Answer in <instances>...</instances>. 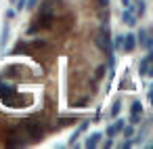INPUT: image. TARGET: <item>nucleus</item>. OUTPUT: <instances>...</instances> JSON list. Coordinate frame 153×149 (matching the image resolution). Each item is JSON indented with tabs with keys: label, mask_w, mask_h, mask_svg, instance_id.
<instances>
[{
	"label": "nucleus",
	"mask_w": 153,
	"mask_h": 149,
	"mask_svg": "<svg viewBox=\"0 0 153 149\" xmlns=\"http://www.w3.org/2000/svg\"><path fill=\"white\" fill-rule=\"evenodd\" d=\"M122 21H124L128 28H134V25H136V15L132 13V7H130V9H124V13H122Z\"/></svg>",
	"instance_id": "423d86ee"
},
{
	"label": "nucleus",
	"mask_w": 153,
	"mask_h": 149,
	"mask_svg": "<svg viewBox=\"0 0 153 149\" xmlns=\"http://www.w3.org/2000/svg\"><path fill=\"white\" fill-rule=\"evenodd\" d=\"M0 97H2V101H11V99L15 97L13 84H7L4 80H0Z\"/></svg>",
	"instance_id": "39448f33"
},
{
	"label": "nucleus",
	"mask_w": 153,
	"mask_h": 149,
	"mask_svg": "<svg viewBox=\"0 0 153 149\" xmlns=\"http://www.w3.org/2000/svg\"><path fill=\"white\" fill-rule=\"evenodd\" d=\"M149 101H151V105H153V84L149 86Z\"/></svg>",
	"instance_id": "6ab92c4d"
},
{
	"label": "nucleus",
	"mask_w": 153,
	"mask_h": 149,
	"mask_svg": "<svg viewBox=\"0 0 153 149\" xmlns=\"http://www.w3.org/2000/svg\"><path fill=\"white\" fill-rule=\"evenodd\" d=\"M21 128H25L27 136H32V139H42V134H44V128H42V124H40V122H34V120H27V122H23V124H21Z\"/></svg>",
	"instance_id": "f03ea898"
},
{
	"label": "nucleus",
	"mask_w": 153,
	"mask_h": 149,
	"mask_svg": "<svg viewBox=\"0 0 153 149\" xmlns=\"http://www.w3.org/2000/svg\"><path fill=\"white\" fill-rule=\"evenodd\" d=\"M120 109H122V103H120V101H115V103H113V107H111V115H117V113H120Z\"/></svg>",
	"instance_id": "ddd939ff"
},
{
	"label": "nucleus",
	"mask_w": 153,
	"mask_h": 149,
	"mask_svg": "<svg viewBox=\"0 0 153 149\" xmlns=\"http://www.w3.org/2000/svg\"><path fill=\"white\" fill-rule=\"evenodd\" d=\"M97 2H99V7H101V9H105V7L109 4V0H97Z\"/></svg>",
	"instance_id": "a211bd4d"
},
{
	"label": "nucleus",
	"mask_w": 153,
	"mask_h": 149,
	"mask_svg": "<svg viewBox=\"0 0 153 149\" xmlns=\"http://www.w3.org/2000/svg\"><path fill=\"white\" fill-rule=\"evenodd\" d=\"M122 128H124V120H115V124H111L109 128H107V136H115L117 132H122Z\"/></svg>",
	"instance_id": "0eeeda50"
},
{
	"label": "nucleus",
	"mask_w": 153,
	"mask_h": 149,
	"mask_svg": "<svg viewBox=\"0 0 153 149\" xmlns=\"http://www.w3.org/2000/svg\"><path fill=\"white\" fill-rule=\"evenodd\" d=\"M101 136H103L101 132H92L90 136H86L84 147H88V149H90V147H97V145H99V141H101Z\"/></svg>",
	"instance_id": "6e6552de"
},
{
	"label": "nucleus",
	"mask_w": 153,
	"mask_h": 149,
	"mask_svg": "<svg viewBox=\"0 0 153 149\" xmlns=\"http://www.w3.org/2000/svg\"><path fill=\"white\" fill-rule=\"evenodd\" d=\"M149 67H151V57L147 55V57H143V61L138 65V74L140 76H149Z\"/></svg>",
	"instance_id": "1a4fd4ad"
},
{
	"label": "nucleus",
	"mask_w": 153,
	"mask_h": 149,
	"mask_svg": "<svg viewBox=\"0 0 153 149\" xmlns=\"http://www.w3.org/2000/svg\"><path fill=\"white\" fill-rule=\"evenodd\" d=\"M136 48V36L132 34V32H128L124 38H122V51L124 53H132Z\"/></svg>",
	"instance_id": "20e7f679"
},
{
	"label": "nucleus",
	"mask_w": 153,
	"mask_h": 149,
	"mask_svg": "<svg viewBox=\"0 0 153 149\" xmlns=\"http://www.w3.org/2000/svg\"><path fill=\"white\" fill-rule=\"evenodd\" d=\"M134 4H136V7H134V11H132V13H134L136 17H140V15L145 13V0H136Z\"/></svg>",
	"instance_id": "f8f14e48"
},
{
	"label": "nucleus",
	"mask_w": 153,
	"mask_h": 149,
	"mask_svg": "<svg viewBox=\"0 0 153 149\" xmlns=\"http://www.w3.org/2000/svg\"><path fill=\"white\" fill-rule=\"evenodd\" d=\"M92 42H94V46H97L101 53L109 55V65H113V44H111V38H109V25H107V28H105V25L99 28V30L94 32Z\"/></svg>",
	"instance_id": "f257e3e1"
},
{
	"label": "nucleus",
	"mask_w": 153,
	"mask_h": 149,
	"mask_svg": "<svg viewBox=\"0 0 153 149\" xmlns=\"http://www.w3.org/2000/svg\"><path fill=\"white\" fill-rule=\"evenodd\" d=\"M122 132H124V136H132V126H124Z\"/></svg>",
	"instance_id": "dca6fc26"
},
{
	"label": "nucleus",
	"mask_w": 153,
	"mask_h": 149,
	"mask_svg": "<svg viewBox=\"0 0 153 149\" xmlns=\"http://www.w3.org/2000/svg\"><path fill=\"white\" fill-rule=\"evenodd\" d=\"M15 2H17L15 11H23V9H25V4H27V0H15Z\"/></svg>",
	"instance_id": "4468645a"
},
{
	"label": "nucleus",
	"mask_w": 153,
	"mask_h": 149,
	"mask_svg": "<svg viewBox=\"0 0 153 149\" xmlns=\"http://www.w3.org/2000/svg\"><path fill=\"white\" fill-rule=\"evenodd\" d=\"M86 126H88V122H82V124H80V128H78L76 132H74V136H71V141H69V145H76V139H78V136H80V134H82V132L86 130Z\"/></svg>",
	"instance_id": "9b49d317"
},
{
	"label": "nucleus",
	"mask_w": 153,
	"mask_h": 149,
	"mask_svg": "<svg viewBox=\"0 0 153 149\" xmlns=\"http://www.w3.org/2000/svg\"><path fill=\"white\" fill-rule=\"evenodd\" d=\"M122 38H124V36H115V42H113V48H117V51L122 48Z\"/></svg>",
	"instance_id": "2eb2a0df"
},
{
	"label": "nucleus",
	"mask_w": 153,
	"mask_h": 149,
	"mask_svg": "<svg viewBox=\"0 0 153 149\" xmlns=\"http://www.w3.org/2000/svg\"><path fill=\"white\" fill-rule=\"evenodd\" d=\"M36 4H38V0H27V4H25V7H27V9H34Z\"/></svg>",
	"instance_id": "f3484780"
},
{
	"label": "nucleus",
	"mask_w": 153,
	"mask_h": 149,
	"mask_svg": "<svg viewBox=\"0 0 153 149\" xmlns=\"http://www.w3.org/2000/svg\"><path fill=\"white\" fill-rule=\"evenodd\" d=\"M151 147H153V143H151Z\"/></svg>",
	"instance_id": "412c9836"
},
{
	"label": "nucleus",
	"mask_w": 153,
	"mask_h": 149,
	"mask_svg": "<svg viewBox=\"0 0 153 149\" xmlns=\"http://www.w3.org/2000/svg\"><path fill=\"white\" fill-rule=\"evenodd\" d=\"M138 40H140V46H145V48H151V46H153V38H149V34H147L145 30H140Z\"/></svg>",
	"instance_id": "9d476101"
},
{
	"label": "nucleus",
	"mask_w": 153,
	"mask_h": 149,
	"mask_svg": "<svg viewBox=\"0 0 153 149\" xmlns=\"http://www.w3.org/2000/svg\"><path fill=\"white\" fill-rule=\"evenodd\" d=\"M140 118H143V105H140V101H134V103L130 105V124H132V126L138 124Z\"/></svg>",
	"instance_id": "7ed1b4c3"
},
{
	"label": "nucleus",
	"mask_w": 153,
	"mask_h": 149,
	"mask_svg": "<svg viewBox=\"0 0 153 149\" xmlns=\"http://www.w3.org/2000/svg\"><path fill=\"white\" fill-rule=\"evenodd\" d=\"M11 2H13V4H15V0H11Z\"/></svg>",
	"instance_id": "aec40b11"
}]
</instances>
